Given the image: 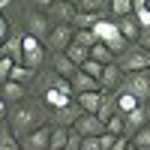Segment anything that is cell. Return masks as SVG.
<instances>
[{
    "instance_id": "6da1fadb",
    "label": "cell",
    "mask_w": 150,
    "mask_h": 150,
    "mask_svg": "<svg viewBox=\"0 0 150 150\" xmlns=\"http://www.w3.org/2000/svg\"><path fill=\"white\" fill-rule=\"evenodd\" d=\"M6 126H9V132L21 141L24 135H30V132H36V129L48 126V111H45V105L39 102V99H30V96H27L24 102H18V105L9 108Z\"/></svg>"
},
{
    "instance_id": "7a4b0ae2",
    "label": "cell",
    "mask_w": 150,
    "mask_h": 150,
    "mask_svg": "<svg viewBox=\"0 0 150 150\" xmlns=\"http://www.w3.org/2000/svg\"><path fill=\"white\" fill-rule=\"evenodd\" d=\"M93 36H96V42H102V45H105L114 57H120V54L129 48V42L120 36L117 21H114V18H99V21L93 24Z\"/></svg>"
},
{
    "instance_id": "3957f363",
    "label": "cell",
    "mask_w": 150,
    "mask_h": 150,
    "mask_svg": "<svg viewBox=\"0 0 150 150\" xmlns=\"http://www.w3.org/2000/svg\"><path fill=\"white\" fill-rule=\"evenodd\" d=\"M48 63V51H45V45L39 39H33V36L24 33V39H21V66H27L33 72H42Z\"/></svg>"
},
{
    "instance_id": "277c9868",
    "label": "cell",
    "mask_w": 150,
    "mask_h": 150,
    "mask_svg": "<svg viewBox=\"0 0 150 150\" xmlns=\"http://www.w3.org/2000/svg\"><path fill=\"white\" fill-rule=\"evenodd\" d=\"M51 27H54V24L48 21L45 12L33 9V6H24V33H27V36H33V39H39V42L45 45V39H48V33H51Z\"/></svg>"
},
{
    "instance_id": "5b68a950",
    "label": "cell",
    "mask_w": 150,
    "mask_h": 150,
    "mask_svg": "<svg viewBox=\"0 0 150 150\" xmlns=\"http://www.w3.org/2000/svg\"><path fill=\"white\" fill-rule=\"evenodd\" d=\"M114 63L120 66V72L123 75H132V72H147L150 69V51H144V48H138V45H129L126 51H123Z\"/></svg>"
},
{
    "instance_id": "8992f818",
    "label": "cell",
    "mask_w": 150,
    "mask_h": 150,
    "mask_svg": "<svg viewBox=\"0 0 150 150\" xmlns=\"http://www.w3.org/2000/svg\"><path fill=\"white\" fill-rule=\"evenodd\" d=\"M120 90H123V93H129V96H135V99L144 105L147 99H150V69H147V72L123 75V87H120Z\"/></svg>"
},
{
    "instance_id": "52a82bcc",
    "label": "cell",
    "mask_w": 150,
    "mask_h": 150,
    "mask_svg": "<svg viewBox=\"0 0 150 150\" xmlns=\"http://www.w3.org/2000/svg\"><path fill=\"white\" fill-rule=\"evenodd\" d=\"M72 39H75V27H69V24H54L51 33H48V39H45V51L48 54H63L72 45Z\"/></svg>"
},
{
    "instance_id": "ba28073f",
    "label": "cell",
    "mask_w": 150,
    "mask_h": 150,
    "mask_svg": "<svg viewBox=\"0 0 150 150\" xmlns=\"http://www.w3.org/2000/svg\"><path fill=\"white\" fill-rule=\"evenodd\" d=\"M45 15L51 24H69L72 27V18H75V3L69 0H51V6L45 9Z\"/></svg>"
},
{
    "instance_id": "9c48e42d",
    "label": "cell",
    "mask_w": 150,
    "mask_h": 150,
    "mask_svg": "<svg viewBox=\"0 0 150 150\" xmlns=\"http://www.w3.org/2000/svg\"><path fill=\"white\" fill-rule=\"evenodd\" d=\"M75 132L81 135V138H99V135H105V123L99 120L96 114H81L78 120H75Z\"/></svg>"
},
{
    "instance_id": "30bf717a",
    "label": "cell",
    "mask_w": 150,
    "mask_h": 150,
    "mask_svg": "<svg viewBox=\"0 0 150 150\" xmlns=\"http://www.w3.org/2000/svg\"><path fill=\"white\" fill-rule=\"evenodd\" d=\"M78 117H81V108L75 105V102H72V105H66V108L48 111V123H51V126H63V129H72Z\"/></svg>"
},
{
    "instance_id": "8fae6325",
    "label": "cell",
    "mask_w": 150,
    "mask_h": 150,
    "mask_svg": "<svg viewBox=\"0 0 150 150\" xmlns=\"http://www.w3.org/2000/svg\"><path fill=\"white\" fill-rule=\"evenodd\" d=\"M120 87H123V72H120V66H117V63L105 66L102 75H99V90H102V93H117Z\"/></svg>"
},
{
    "instance_id": "7c38bea8",
    "label": "cell",
    "mask_w": 150,
    "mask_h": 150,
    "mask_svg": "<svg viewBox=\"0 0 150 150\" xmlns=\"http://www.w3.org/2000/svg\"><path fill=\"white\" fill-rule=\"evenodd\" d=\"M48 138H51V123L30 132V135H24L18 144H21V150H48Z\"/></svg>"
},
{
    "instance_id": "4fadbf2b",
    "label": "cell",
    "mask_w": 150,
    "mask_h": 150,
    "mask_svg": "<svg viewBox=\"0 0 150 150\" xmlns=\"http://www.w3.org/2000/svg\"><path fill=\"white\" fill-rule=\"evenodd\" d=\"M0 96H3V102L12 108V105L24 102L30 93H27V87H21V84H15V81H3V84H0Z\"/></svg>"
},
{
    "instance_id": "5bb4252c",
    "label": "cell",
    "mask_w": 150,
    "mask_h": 150,
    "mask_svg": "<svg viewBox=\"0 0 150 150\" xmlns=\"http://www.w3.org/2000/svg\"><path fill=\"white\" fill-rule=\"evenodd\" d=\"M48 63H51V72L54 75H60V78H66V81L78 72V66H75L66 54H48Z\"/></svg>"
},
{
    "instance_id": "9a60e30c",
    "label": "cell",
    "mask_w": 150,
    "mask_h": 150,
    "mask_svg": "<svg viewBox=\"0 0 150 150\" xmlns=\"http://www.w3.org/2000/svg\"><path fill=\"white\" fill-rule=\"evenodd\" d=\"M123 120H126V132H123V135H126V138H132L138 129H144L147 123H150V114H147V108H144V105H138L132 114H126Z\"/></svg>"
},
{
    "instance_id": "2e32d148",
    "label": "cell",
    "mask_w": 150,
    "mask_h": 150,
    "mask_svg": "<svg viewBox=\"0 0 150 150\" xmlns=\"http://www.w3.org/2000/svg\"><path fill=\"white\" fill-rule=\"evenodd\" d=\"M75 105L81 108V114H96L99 105H102V90H93V93H78L75 96Z\"/></svg>"
},
{
    "instance_id": "e0dca14e",
    "label": "cell",
    "mask_w": 150,
    "mask_h": 150,
    "mask_svg": "<svg viewBox=\"0 0 150 150\" xmlns=\"http://www.w3.org/2000/svg\"><path fill=\"white\" fill-rule=\"evenodd\" d=\"M117 30H120V36H123L129 45H135V42H138V36H141V27H138V21H135V15L117 18Z\"/></svg>"
},
{
    "instance_id": "ac0fdd59",
    "label": "cell",
    "mask_w": 150,
    "mask_h": 150,
    "mask_svg": "<svg viewBox=\"0 0 150 150\" xmlns=\"http://www.w3.org/2000/svg\"><path fill=\"white\" fill-rule=\"evenodd\" d=\"M21 39H24V30H12L3 42V54L12 60V63H21Z\"/></svg>"
},
{
    "instance_id": "d6986e66",
    "label": "cell",
    "mask_w": 150,
    "mask_h": 150,
    "mask_svg": "<svg viewBox=\"0 0 150 150\" xmlns=\"http://www.w3.org/2000/svg\"><path fill=\"white\" fill-rule=\"evenodd\" d=\"M69 84H72V93H75V96H78V93H93V90H99V81L90 78V75H84L81 69L69 78Z\"/></svg>"
},
{
    "instance_id": "ffe728a7",
    "label": "cell",
    "mask_w": 150,
    "mask_h": 150,
    "mask_svg": "<svg viewBox=\"0 0 150 150\" xmlns=\"http://www.w3.org/2000/svg\"><path fill=\"white\" fill-rule=\"evenodd\" d=\"M36 75H39V72H33V69H27V66L15 63V66H12V75H9V81H15V84H21V87H27V90H30V84L36 81Z\"/></svg>"
},
{
    "instance_id": "44dd1931",
    "label": "cell",
    "mask_w": 150,
    "mask_h": 150,
    "mask_svg": "<svg viewBox=\"0 0 150 150\" xmlns=\"http://www.w3.org/2000/svg\"><path fill=\"white\" fill-rule=\"evenodd\" d=\"M114 114H117V96H114V93H102V105H99L96 117L102 120V123H108Z\"/></svg>"
},
{
    "instance_id": "7402d4cb",
    "label": "cell",
    "mask_w": 150,
    "mask_h": 150,
    "mask_svg": "<svg viewBox=\"0 0 150 150\" xmlns=\"http://www.w3.org/2000/svg\"><path fill=\"white\" fill-rule=\"evenodd\" d=\"M132 15L138 21L141 30H150V9H147V0H132Z\"/></svg>"
},
{
    "instance_id": "603a6c76",
    "label": "cell",
    "mask_w": 150,
    "mask_h": 150,
    "mask_svg": "<svg viewBox=\"0 0 150 150\" xmlns=\"http://www.w3.org/2000/svg\"><path fill=\"white\" fill-rule=\"evenodd\" d=\"M132 15V0H108V18H126Z\"/></svg>"
},
{
    "instance_id": "cb8c5ba5",
    "label": "cell",
    "mask_w": 150,
    "mask_h": 150,
    "mask_svg": "<svg viewBox=\"0 0 150 150\" xmlns=\"http://www.w3.org/2000/svg\"><path fill=\"white\" fill-rule=\"evenodd\" d=\"M69 60H72V63L75 66H84L87 63V60H90V48H84V45H78V42H72L69 48H66V51H63Z\"/></svg>"
},
{
    "instance_id": "d4e9b609",
    "label": "cell",
    "mask_w": 150,
    "mask_h": 150,
    "mask_svg": "<svg viewBox=\"0 0 150 150\" xmlns=\"http://www.w3.org/2000/svg\"><path fill=\"white\" fill-rule=\"evenodd\" d=\"M90 60H93V63H99V66H111L117 57L111 54V51H108V48H105L102 42H96V45L90 48Z\"/></svg>"
},
{
    "instance_id": "484cf974",
    "label": "cell",
    "mask_w": 150,
    "mask_h": 150,
    "mask_svg": "<svg viewBox=\"0 0 150 150\" xmlns=\"http://www.w3.org/2000/svg\"><path fill=\"white\" fill-rule=\"evenodd\" d=\"M114 96H117V114H123V117H126V114H132V111H135V108L141 105V102H138V99H135V96L123 93V90H117Z\"/></svg>"
},
{
    "instance_id": "4316f807",
    "label": "cell",
    "mask_w": 150,
    "mask_h": 150,
    "mask_svg": "<svg viewBox=\"0 0 150 150\" xmlns=\"http://www.w3.org/2000/svg\"><path fill=\"white\" fill-rule=\"evenodd\" d=\"M66 141H69V129H63V126H51L48 150H66Z\"/></svg>"
},
{
    "instance_id": "83f0119b",
    "label": "cell",
    "mask_w": 150,
    "mask_h": 150,
    "mask_svg": "<svg viewBox=\"0 0 150 150\" xmlns=\"http://www.w3.org/2000/svg\"><path fill=\"white\" fill-rule=\"evenodd\" d=\"M0 150H21L18 138L9 132V126H6V123H0Z\"/></svg>"
},
{
    "instance_id": "f1b7e54d",
    "label": "cell",
    "mask_w": 150,
    "mask_h": 150,
    "mask_svg": "<svg viewBox=\"0 0 150 150\" xmlns=\"http://www.w3.org/2000/svg\"><path fill=\"white\" fill-rule=\"evenodd\" d=\"M129 141H132V147H135V150H150V123H147L144 129H138Z\"/></svg>"
},
{
    "instance_id": "f546056e",
    "label": "cell",
    "mask_w": 150,
    "mask_h": 150,
    "mask_svg": "<svg viewBox=\"0 0 150 150\" xmlns=\"http://www.w3.org/2000/svg\"><path fill=\"white\" fill-rule=\"evenodd\" d=\"M105 132L108 135H123L126 132V120H123V114H114L108 123H105Z\"/></svg>"
},
{
    "instance_id": "4dcf8cb0",
    "label": "cell",
    "mask_w": 150,
    "mask_h": 150,
    "mask_svg": "<svg viewBox=\"0 0 150 150\" xmlns=\"http://www.w3.org/2000/svg\"><path fill=\"white\" fill-rule=\"evenodd\" d=\"M72 42H78L84 48H93L96 45V36H93V30H75V39Z\"/></svg>"
},
{
    "instance_id": "1f68e13d",
    "label": "cell",
    "mask_w": 150,
    "mask_h": 150,
    "mask_svg": "<svg viewBox=\"0 0 150 150\" xmlns=\"http://www.w3.org/2000/svg\"><path fill=\"white\" fill-rule=\"evenodd\" d=\"M78 69H81L84 75H90V78H96V81H99V75H102V69H105V66H99V63H93V60H87V63H84V66H78Z\"/></svg>"
},
{
    "instance_id": "d6a6232c",
    "label": "cell",
    "mask_w": 150,
    "mask_h": 150,
    "mask_svg": "<svg viewBox=\"0 0 150 150\" xmlns=\"http://www.w3.org/2000/svg\"><path fill=\"white\" fill-rule=\"evenodd\" d=\"M12 30H9V18L6 15H0V45H3L6 42V36H9Z\"/></svg>"
},
{
    "instance_id": "836d02e7",
    "label": "cell",
    "mask_w": 150,
    "mask_h": 150,
    "mask_svg": "<svg viewBox=\"0 0 150 150\" xmlns=\"http://www.w3.org/2000/svg\"><path fill=\"white\" fill-rule=\"evenodd\" d=\"M138 48H144V51H150V30H141V36H138V42H135Z\"/></svg>"
},
{
    "instance_id": "e575fe53",
    "label": "cell",
    "mask_w": 150,
    "mask_h": 150,
    "mask_svg": "<svg viewBox=\"0 0 150 150\" xmlns=\"http://www.w3.org/2000/svg\"><path fill=\"white\" fill-rule=\"evenodd\" d=\"M81 150H102V147H99V138H84L81 141Z\"/></svg>"
},
{
    "instance_id": "d590c367",
    "label": "cell",
    "mask_w": 150,
    "mask_h": 150,
    "mask_svg": "<svg viewBox=\"0 0 150 150\" xmlns=\"http://www.w3.org/2000/svg\"><path fill=\"white\" fill-rule=\"evenodd\" d=\"M6 117H9V105L3 102V96H0V123H6Z\"/></svg>"
},
{
    "instance_id": "8d00e7d4",
    "label": "cell",
    "mask_w": 150,
    "mask_h": 150,
    "mask_svg": "<svg viewBox=\"0 0 150 150\" xmlns=\"http://www.w3.org/2000/svg\"><path fill=\"white\" fill-rule=\"evenodd\" d=\"M144 108H147V114H150V99H147V102H144Z\"/></svg>"
},
{
    "instance_id": "74e56055",
    "label": "cell",
    "mask_w": 150,
    "mask_h": 150,
    "mask_svg": "<svg viewBox=\"0 0 150 150\" xmlns=\"http://www.w3.org/2000/svg\"><path fill=\"white\" fill-rule=\"evenodd\" d=\"M126 150H135V147H132V141H129V147H126Z\"/></svg>"
},
{
    "instance_id": "f35d334b",
    "label": "cell",
    "mask_w": 150,
    "mask_h": 150,
    "mask_svg": "<svg viewBox=\"0 0 150 150\" xmlns=\"http://www.w3.org/2000/svg\"><path fill=\"white\" fill-rule=\"evenodd\" d=\"M147 9H150V0H147Z\"/></svg>"
}]
</instances>
